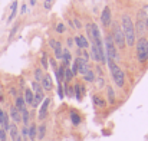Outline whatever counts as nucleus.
I'll return each mask as SVG.
<instances>
[{"mask_svg":"<svg viewBox=\"0 0 148 141\" xmlns=\"http://www.w3.org/2000/svg\"><path fill=\"white\" fill-rule=\"evenodd\" d=\"M121 29L125 38V43L128 46H134L135 45V28L134 23L131 20V17L128 14H124L121 19Z\"/></svg>","mask_w":148,"mask_h":141,"instance_id":"1","label":"nucleus"},{"mask_svg":"<svg viewBox=\"0 0 148 141\" xmlns=\"http://www.w3.org/2000/svg\"><path fill=\"white\" fill-rule=\"evenodd\" d=\"M109 71H111V75H112L114 82H115L119 88H122L124 84H125V75H124V72H122V71L118 68V65L114 63V62H109Z\"/></svg>","mask_w":148,"mask_h":141,"instance_id":"2","label":"nucleus"},{"mask_svg":"<svg viewBox=\"0 0 148 141\" xmlns=\"http://www.w3.org/2000/svg\"><path fill=\"white\" fill-rule=\"evenodd\" d=\"M137 56L141 62H147L148 59V39L147 38H141L137 42Z\"/></svg>","mask_w":148,"mask_h":141,"instance_id":"3","label":"nucleus"},{"mask_svg":"<svg viewBox=\"0 0 148 141\" xmlns=\"http://www.w3.org/2000/svg\"><path fill=\"white\" fill-rule=\"evenodd\" d=\"M112 39H114V42L118 45V47H121V49H124L125 46V38H124V33H122V29H121V26L118 25V23H112Z\"/></svg>","mask_w":148,"mask_h":141,"instance_id":"4","label":"nucleus"},{"mask_svg":"<svg viewBox=\"0 0 148 141\" xmlns=\"http://www.w3.org/2000/svg\"><path fill=\"white\" fill-rule=\"evenodd\" d=\"M105 45H106V52H108V56H109V61L112 62V59H116V50L114 46V39H112V35H108L106 39H105Z\"/></svg>","mask_w":148,"mask_h":141,"instance_id":"5","label":"nucleus"},{"mask_svg":"<svg viewBox=\"0 0 148 141\" xmlns=\"http://www.w3.org/2000/svg\"><path fill=\"white\" fill-rule=\"evenodd\" d=\"M73 65L76 66V69H78V72H79L81 75H85L86 72L91 71L88 61H85V59H82V58H76L75 62H73Z\"/></svg>","mask_w":148,"mask_h":141,"instance_id":"6","label":"nucleus"},{"mask_svg":"<svg viewBox=\"0 0 148 141\" xmlns=\"http://www.w3.org/2000/svg\"><path fill=\"white\" fill-rule=\"evenodd\" d=\"M101 20H102V25L103 26H111V23H112V14H111V9L108 7V6H105V9L102 10V13H101Z\"/></svg>","mask_w":148,"mask_h":141,"instance_id":"7","label":"nucleus"},{"mask_svg":"<svg viewBox=\"0 0 148 141\" xmlns=\"http://www.w3.org/2000/svg\"><path fill=\"white\" fill-rule=\"evenodd\" d=\"M134 28L137 29L135 33H138V35H144V33L147 32V29H148V22L147 20H144V19H140V17H138L137 25H135Z\"/></svg>","mask_w":148,"mask_h":141,"instance_id":"8","label":"nucleus"},{"mask_svg":"<svg viewBox=\"0 0 148 141\" xmlns=\"http://www.w3.org/2000/svg\"><path fill=\"white\" fill-rule=\"evenodd\" d=\"M7 131L10 133V138H12L13 141H22V135H20V133H19L16 124H10Z\"/></svg>","mask_w":148,"mask_h":141,"instance_id":"9","label":"nucleus"},{"mask_svg":"<svg viewBox=\"0 0 148 141\" xmlns=\"http://www.w3.org/2000/svg\"><path fill=\"white\" fill-rule=\"evenodd\" d=\"M40 85H42V89H45V91H52L53 82H52V78H50L49 74H45V75H43V79H42Z\"/></svg>","mask_w":148,"mask_h":141,"instance_id":"10","label":"nucleus"},{"mask_svg":"<svg viewBox=\"0 0 148 141\" xmlns=\"http://www.w3.org/2000/svg\"><path fill=\"white\" fill-rule=\"evenodd\" d=\"M49 45L52 46V49L55 50V56H56L58 59H62V52H63V49L60 46V43H59L58 41H49Z\"/></svg>","mask_w":148,"mask_h":141,"instance_id":"11","label":"nucleus"},{"mask_svg":"<svg viewBox=\"0 0 148 141\" xmlns=\"http://www.w3.org/2000/svg\"><path fill=\"white\" fill-rule=\"evenodd\" d=\"M9 115L3 111V109H0V127H1V130H4V131H7L9 130Z\"/></svg>","mask_w":148,"mask_h":141,"instance_id":"12","label":"nucleus"},{"mask_svg":"<svg viewBox=\"0 0 148 141\" xmlns=\"http://www.w3.org/2000/svg\"><path fill=\"white\" fill-rule=\"evenodd\" d=\"M49 104H50V99L49 98H45V99H43V104H42V107H40V109H39V120H43V118L46 117Z\"/></svg>","mask_w":148,"mask_h":141,"instance_id":"13","label":"nucleus"},{"mask_svg":"<svg viewBox=\"0 0 148 141\" xmlns=\"http://www.w3.org/2000/svg\"><path fill=\"white\" fill-rule=\"evenodd\" d=\"M73 94L76 99H82V95L85 94V88L82 84H75L73 85Z\"/></svg>","mask_w":148,"mask_h":141,"instance_id":"14","label":"nucleus"},{"mask_svg":"<svg viewBox=\"0 0 148 141\" xmlns=\"http://www.w3.org/2000/svg\"><path fill=\"white\" fill-rule=\"evenodd\" d=\"M10 117H12V120H13L14 122H20V121H22V114H20V111H19L14 105L10 108Z\"/></svg>","mask_w":148,"mask_h":141,"instance_id":"15","label":"nucleus"},{"mask_svg":"<svg viewBox=\"0 0 148 141\" xmlns=\"http://www.w3.org/2000/svg\"><path fill=\"white\" fill-rule=\"evenodd\" d=\"M75 43H76V46L81 47V49H85V47L89 46V43H88L86 38H85V36H81V35L75 38Z\"/></svg>","mask_w":148,"mask_h":141,"instance_id":"16","label":"nucleus"},{"mask_svg":"<svg viewBox=\"0 0 148 141\" xmlns=\"http://www.w3.org/2000/svg\"><path fill=\"white\" fill-rule=\"evenodd\" d=\"M23 99H25V102H26L27 105H32V107H33V101H35V94H33V91H32V89H26V91H25Z\"/></svg>","mask_w":148,"mask_h":141,"instance_id":"17","label":"nucleus"},{"mask_svg":"<svg viewBox=\"0 0 148 141\" xmlns=\"http://www.w3.org/2000/svg\"><path fill=\"white\" fill-rule=\"evenodd\" d=\"M36 137H38V127H36L35 122H32V125L29 127V138L32 141H35Z\"/></svg>","mask_w":148,"mask_h":141,"instance_id":"18","label":"nucleus"},{"mask_svg":"<svg viewBox=\"0 0 148 141\" xmlns=\"http://www.w3.org/2000/svg\"><path fill=\"white\" fill-rule=\"evenodd\" d=\"M14 107L22 112L23 109H26V102H25V99H23V96H17L16 98V104H14Z\"/></svg>","mask_w":148,"mask_h":141,"instance_id":"19","label":"nucleus"},{"mask_svg":"<svg viewBox=\"0 0 148 141\" xmlns=\"http://www.w3.org/2000/svg\"><path fill=\"white\" fill-rule=\"evenodd\" d=\"M20 114H22V122L27 127V125H29V122H30V114H29L27 108H26V109H23Z\"/></svg>","mask_w":148,"mask_h":141,"instance_id":"20","label":"nucleus"},{"mask_svg":"<svg viewBox=\"0 0 148 141\" xmlns=\"http://www.w3.org/2000/svg\"><path fill=\"white\" fill-rule=\"evenodd\" d=\"M92 101H94V104L97 105V107H99V108H103L106 104H105V101L99 96V95H94V98H92Z\"/></svg>","mask_w":148,"mask_h":141,"instance_id":"21","label":"nucleus"},{"mask_svg":"<svg viewBox=\"0 0 148 141\" xmlns=\"http://www.w3.org/2000/svg\"><path fill=\"white\" fill-rule=\"evenodd\" d=\"M62 59L65 62V68H68V65L71 63V52L69 50H63L62 52Z\"/></svg>","mask_w":148,"mask_h":141,"instance_id":"22","label":"nucleus"},{"mask_svg":"<svg viewBox=\"0 0 148 141\" xmlns=\"http://www.w3.org/2000/svg\"><path fill=\"white\" fill-rule=\"evenodd\" d=\"M106 94H108L109 104H114V102H115V91L112 89V87H108V88H106Z\"/></svg>","mask_w":148,"mask_h":141,"instance_id":"23","label":"nucleus"},{"mask_svg":"<svg viewBox=\"0 0 148 141\" xmlns=\"http://www.w3.org/2000/svg\"><path fill=\"white\" fill-rule=\"evenodd\" d=\"M45 134H46V125L42 124V125L38 127V138H39V140H43Z\"/></svg>","mask_w":148,"mask_h":141,"instance_id":"24","label":"nucleus"},{"mask_svg":"<svg viewBox=\"0 0 148 141\" xmlns=\"http://www.w3.org/2000/svg\"><path fill=\"white\" fill-rule=\"evenodd\" d=\"M138 17H140V19H144V20L148 22V6H143V9H141L140 13H138Z\"/></svg>","mask_w":148,"mask_h":141,"instance_id":"25","label":"nucleus"},{"mask_svg":"<svg viewBox=\"0 0 148 141\" xmlns=\"http://www.w3.org/2000/svg\"><path fill=\"white\" fill-rule=\"evenodd\" d=\"M72 78H73L72 71H71L69 68H65V74H63V81H65V84H68V82H69Z\"/></svg>","mask_w":148,"mask_h":141,"instance_id":"26","label":"nucleus"},{"mask_svg":"<svg viewBox=\"0 0 148 141\" xmlns=\"http://www.w3.org/2000/svg\"><path fill=\"white\" fill-rule=\"evenodd\" d=\"M71 120H72V124H73V125H78V124L81 122V117H79L75 111L71 112Z\"/></svg>","mask_w":148,"mask_h":141,"instance_id":"27","label":"nucleus"},{"mask_svg":"<svg viewBox=\"0 0 148 141\" xmlns=\"http://www.w3.org/2000/svg\"><path fill=\"white\" fill-rule=\"evenodd\" d=\"M32 91H35V94H39V92H43V89H42V85L39 84V82H32Z\"/></svg>","mask_w":148,"mask_h":141,"instance_id":"28","label":"nucleus"},{"mask_svg":"<svg viewBox=\"0 0 148 141\" xmlns=\"http://www.w3.org/2000/svg\"><path fill=\"white\" fill-rule=\"evenodd\" d=\"M35 79H36V82H42V79H43V71L40 69V68H38L36 71H35Z\"/></svg>","mask_w":148,"mask_h":141,"instance_id":"29","label":"nucleus"},{"mask_svg":"<svg viewBox=\"0 0 148 141\" xmlns=\"http://www.w3.org/2000/svg\"><path fill=\"white\" fill-rule=\"evenodd\" d=\"M84 78H85L86 82H94V81H95V74H94L92 71H89V72H86V74L84 75Z\"/></svg>","mask_w":148,"mask_h":141,"instance_id":"30","label":"nucleus"},{"mask_svg":"<svg viewBox=\"0 0 148 141\" xmlns=\"http://www.w3.org/2000/svg\"><path fill=\"white\" fill-rule=\"evenodd\" d=\"M10 7H12V13H10L9 22H12V20H13V17H14V14H16V9H17V1H13Z\"/></svg>","mask_w":148,"mask_h":141,"instance_id":"31","label":"nucleus"},{"mask_svg":"<svg viewBox=\"0 0 148 141\" xmlns=\"http://www.w3.org/2000/svg\"><path fill=\"white\" fill-rule=\"evenodd\" d=\"M27 137H29V127H26V125H25V127L22 128V140H23V138L26 140Z\"/></svg>","mask_w":148,"mask_h":141,"instance_id":"32","label":"nucleus"},{"mask_svg":"<svg viewBox=\"0 0 148 141\" xmlns=\"http://www.w3.org/2000/svg\"><path fill=\"white\" fill-rule=\"evenodd\" d=\"M65 92L68 96H73V88L72 87H68V84L65 85Z\"/></svg>","mask_w":148,"mask_h":141,"instance_id":"33","label":"nucleus"},{"mask_svg":"<svg viewBox=\"0 0 148 141\" xmlns=\"http://www.w3.org/2000/svg\"><path fill=\"white\" fill-rule=\"evenodd\" d=\"M97 85H98V88H103V87H105V79H103V76H99L98 79H97Z\"/></svg>","mask_w":148,"mask_h":141,"instance_id":"34","label":"nucleus"},{"mask_svg":"<svg viewBox=\"0 0 148 141\" xmlns=\"http://www.w3.org/2000/svg\"><path fill=\"white\" fill-rule=\"evenodd\" d=\"M56 32H58V33H63V32H65V25H63V23H59V25L56 26Z\"/></svg>","mask_w":148,"mask_h":141,"instance_id":"35","label":"nucleus"},{"mask_svg":"<svg viewBox=\"0 0 148 141\" xmlns=\"http://www.w3.org/2000/svg\"><path fill=\"white\" fill-rule=\"evenodd\" d=\"M53 1H55V0H45V3H43L45 9H48V10H49L50 7H52V4H53Z\"/></svg>","mask_w":148,"mask_h":141,"instance_id":"36","label":"nucleus"},{"mask_svg":"<svg viewBox=\"0 0 148 141\" xmlns=\"http://www.w3.org/2000/svg\"><path fill=\"white\" fill-rule=\"evenodd\" d=\"M0 141H6V131L0 130Z\"/></svg>","mask_w":148,"mask_h":141,"instance_id":"37","label":"nucleus"},{"mask_svg":"<svg viewBox=\"0 0 148 141\" xmlns=\"http://www.w3.org/2000/svg\"><path fill=\"white\" fill-rule=\"evenodd\" d=\"M42 65H43V68H48V59H46V55H43V58H42Z\"/></svg>","mask_w":148,"mask_h":141,"instance_id":"38","label":"nucleus"},{"mask_svg":"<svg viewBox=\"0 0 148 141\" xmlns=\"http://www.w3.org/2000/svg\"><path fill=\"white\" fill-rule=\"evenodd\" d=\"M73 23H75V28H76V29H79V28H81V22H79L76 17L73 19Z\"/></svg>","mask_w":148,"mask_h":141,"instance_id":"39","label":"nucleus"},{"mask_svg":"<svg viewBox=\"0 0 148 141\" xmlns=\"http://www.w3.org/2000/svg\"><path fill=\"white\" fill-rule=\"evenodd\" d=\"M58 94H59L60 98L63 96V91H62V85H60V84H59V88H58Z\"/></svg>","mask_w":148,"mask_h":141,"instance_id":"40","label":"nucleus"},{"mask_svg":"<svg viewBox=\"0 0 148 141\" xmlns=\"http://www.w3.org/2000/svg\"><path fill=\"white\" fill-rule=\"evenodd\" d=\"M35 3H36V0H30V4H32V6H33Z\"/></svg>","mask_w":148,"mask_h":141,"instance_id":"41","label":"nucleus"}]
</instances>
